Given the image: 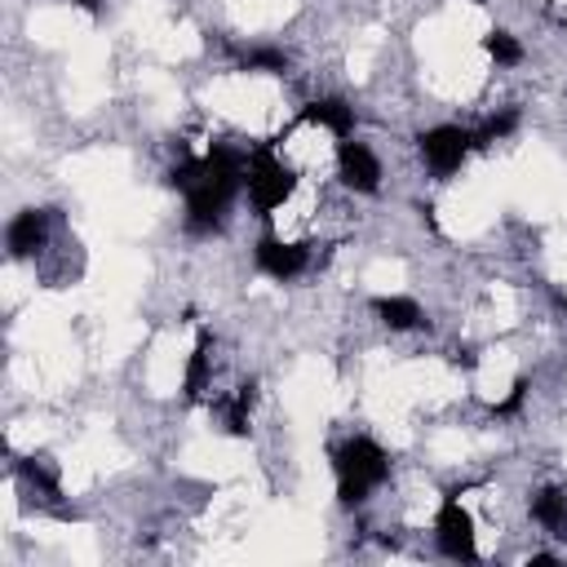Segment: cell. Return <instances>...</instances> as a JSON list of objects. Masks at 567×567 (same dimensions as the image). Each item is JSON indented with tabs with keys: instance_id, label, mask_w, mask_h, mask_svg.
I'll use <instances>...</instances> for the list:
<instances>
[{
	"instance_id": "6da1fadb",
	"label": "cell",
	"mask_w": 567,
	"mask_h": 567,
	"mask_svg": "<svg viewBox=\"0 0 567 567\" xmlns=\"http://www.w3.org/2000/svg\"><path fill=\"white\" fill-rule=\"evenodd\" d=\"M244 168L248 159L230 146H213L204 159H182L173 173H168V186H177L186 195V226L195 235L204 230H217L226 204L235 199L239 182H244Z\"/></svg>"
},
{
	"instance_id": "7a4b0ae2",
	"label": "cell",
	"mask_w": 567,
	"mask_h": 567,
	"mask_svg": "<svg viewBox=\"0 0 567 567\" xmlns=\"http://www.w3.org/2000/svg\"><path fill=\"white\" fill-rule=\"evenodd\" d=\"M332 470H337V496H341V505H359V501H368L372 487L385 483L390 461H385V452L372 439L359 434V439H346L332 452Z\"/></svg>"
},
{
	"instance_id": "3957f363",
	"label": "cell",
	"mask_w": 567,
	"mask_h": 567,
	"mask_svg": "<svg viewBox=\"0 0 567 567\" xmlns=\"http://www.w3.org/2000/svg\"><path fill=\"white\" fill-rule=\"evenodd\" d=\"M244 182H248V199H252V208H257L261 217H270V213H275V208L297 190L292 168H288V164H279L270 146H257V151L248 155Z\"/></svg>"
},
{
	"instance_id": "277c9868",
	"label": "cell",
	"mask_w": 567,
	"mask_h": 567,
	"mask_svg": "<svg viewBox=\"0 0 567 567\" xmlns=\"http://www.w3.org/2000/svg\"><path fill=\"white\" fill-rule=\"evenodd\" d=\"M434 536H439V549L447 554V558H478V540H474V518H470V509L456 501V492H447L443 496V505H439V518H434Z\"/></svg>"
},
{
	"instance_id": "5b68a950",
	"label": "cell",
	"mask_w": 567,
	"mask_h": 567,
	"mask_svg": "<svg viewBox=\"0 0 567 567\" xmlns=\"http://www.w3.org/2000/svg\"><path fill=\"white\" fill-rule=\"evenodd\" d=\"M416 146H421L425 164H430L439 177H447V173H456L461 159L474 151V133H465V128H456V124H439V128H425V133L416 137Z\"/></svg>"
},
{
	"instance_id": "8992f818",
	"label": "cell",
	"mask_w": 567,
	"mask_h": 567,
	"mask_svg": "<svg viewBox=\"0 0 567 567\" xmlns=\"http://www.w3.org/2000/svg\"><path fill=\"white\" fill-rule=\"evenodd\" d=\"M337 173L350 190H363V195H372L381 186V164L363 142H341L337 146Z\"/></svg>"
},
{
	"instance_id": "52a82bcc",
	"label": "cell",
	"mask_w": 567,
	"mask_h": 567,
	"mask_svg": "<svg viewBox=\"0 0 567 567\" xmlns=\"http://www.w3.org/2000/svg\"><path fill=\"white\" fill-rule=\"evenodd\" d=\"M306 244H284V239H275V235H266L261 244H257V266L270 275V279H292V275H301L306 270Z\"/></svg>"
},
{
	"instance_id": "ba28073f",
	"label": "cell",
	"mask_w": 567,
	"mask_h": 567,
	"mask_svg": "<svg viewBox=\"0 0 567 567\" xmlns=\"http://www.w3.org/2000/svg\"><path fill=\"white\" fill-rule=\"evenodd\" d=\"M44 239H49V213H44V208H27V213H18V217L9 221V252H13V257L40 252Z\"/></svg>"
},
{
	"instance_id": "9c48e42d",
	"label": "cell",
	"mask_w": 567,
	"mask_h": 567,
	"mask_svg": "<svg viewBox=\"0 0 567 567\" xmlns=\"http://www.w3.org/2000/svg\"><path fill=\"white\" fill-rule=\"evenodd\" d=\"M301 120H306V124H323V128H332L337 137H350V128H354V106H346L341 97H323V102H310V106L301 111Z\"/></svg>"
},
{
	"instance_id": "30bf717a",
	"label": "cell",
	"mask_w": 567,
	"mask_h": 567,
	"mask_svg": "<svg viewBox=\"0 0 567 567\" xmlns=\"http://www.w3.org/2000/svg\"><path fill=\"white\" fill-rule=\"evenodd\" d=\"M532 518H536L540 527H549L554 536L567 540V492H558V487L536 492V501H532Z\"/></svg>"
},
{
	"instance_id": "8fae6325",
	"label": "cell",
	"mask_w": 567,
	"mask_h": 567,
	"mask_svg": "<svg viewBox=\"0 0 567 567\" xmlns=\"http://www.w3.org/2000/svg\"><path fill=\"white\" fill-rule=\"evenodd\" d=\"M372 310L381 315V323L385 328H394V332H408V328H416L421 323V306L412 301V297H377L372 301Z\"/></svg>"
},
{
	"instance_id": "7c38bea8",
	"label": "cell",
	"mask_w": 567,
	"mask_h": 567,
	"mask_svg": "<svg viewBox=\"0 0 567 567\" xmlns=\"http://www.w3.org/2000/svg\"><path fill=\"white\" fill-rule=\"evenodd\" d=\"M208 363H213V337L199 332V341H195V350H190V363H186V381H182L186 399H199V394H204V385H208Z\"/></svg>"
},
{
	"instance_id": "4fadbf2b",
	"label": "cell",
	"mask_w": 567,
	"mask_h": 567,
	"mask_svg": "<svg viewBox=\"0 0 567 567\" xmlns=\"http://www.w3.org/2000/svg\"><path fill=\"white\" fill-rule=\"evenodd\" d=\"M252 399H257V385L248 381V385H239V390H235V399L226 403V430H230V434H248V412H252Z\"/></svg>"
},
{
	"instance_id": "5bb4252c",
	"label": "cell",
	"mask_w": 567,
	"mask_h": 567,
	"mask_svg": "<svg viewBox=\"0 0 567 567\" xmlns=\"http://www.w3.org/2000/svg\"><path fill=\"white\" fill-rule=\"evenodd\" d=\"M483 49H487L496 62H505V66L523 62V44H518L509 31H492V35H483Z\"/></svg>"
},
{
	"instance_id": "9a60e30c",
	"label": "cell",
	"mask_w": 567,
	"mask_h": 567,
	"mask_svg": "<svg viewBox=\"0 0 567 567\" xmlns=\"http://www.w3.org/2000/svg\"><path fill=\"white\" fill-rule=\"evenodd\" d=\"M239 62H244V71H284L288 53L284 49H244Z\"/></svg>"
},
{
	"instance_id": "2e32d148",
	"label": "cell",
	"mask_w": 567,
	"mask_h": 567,
	"mask_svg": "<svg viewBox=\"0 0 567 567\" xmlns=\"http://www.w3.org/2000/svg\"><path fill=\"white\" fill-rule=\"evenodd\" d=\"M514 124H518V111H501V115H492L478 133H474V146H492L496 137H505V133H514Z\"/></svg>"
},
{
	"instance_id": "e0dca14e",
	"label": "cell",
	"mask_w": 567,
	"mask_h": 567,
	"mask_svg": "<svg viewBox=\"0 0 567 567\" xmlns=\"http://www.w3.org/2000/svg\"><path fill=\"white\" fill-rule=\"evenodd\" d=\"M523 394H527V381L518 377V381L509 385V399H505V403H496V416H509V412H518V403H523Z\"/></svg>"
},
{
	"instance_id": "ac0fdd59",
	"label": "cell",
	"mask_w": 567,
	"mask_h": 567,
	"mask_svg": "<svg viewBox=\"0 0 567 567\" xmlns=\"http://www.w3.org/2000/svg\"><path fill=\"white\" fill-rule=\"evenodd\" d=\"M80 4H84V9H97V0H80Z\"/></svg>"
}]
</instances>
